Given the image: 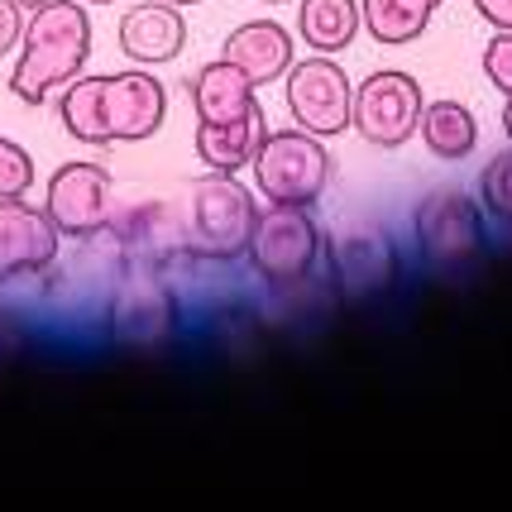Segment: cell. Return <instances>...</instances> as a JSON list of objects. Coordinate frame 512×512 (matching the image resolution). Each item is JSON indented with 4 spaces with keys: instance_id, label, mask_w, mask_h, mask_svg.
<instances>
[{
    "instance_id": "1",
    "label": "cell",
    "mask_w": 512,
    "mask_h": 512,
    "mask_svg": "<svg viewBox=\"0 0 512 512\" xmlns=\"http://www.w3.org/2000/svg\"><path fill=\"white\" fill-rule=\"evenodd\" d=\"M58 120L77 144L111 149L154 139L168 120V91L154 72H106V77H72L58 96Z\"/></svg>"
},
{
    "instance_id": "2",
    "label": "cell",
    "mask_w": 512,
    "mask_h": 512,
    "mask_svg": "<svg viewBox=\"0 0 512 512\" xmlns=\"http://www.w3.org/2000/svg\"><path fill=\"white\" fill-rule=\"evenodd\" d=\"M91 58V20L77 0H44L29 10L20 34V63L10 72V96L24 106H44L53 91L82 77Z\"/></svg>"
},
{
    "instance_id": "3",
    "label": "cell",
    "mask_w": 512,
    "mask_h": 512,
    "mask_svg": "<svg viewBox=\"0 0 512 512\" xmlns=\"http://www.w3.org/2000/svg\"><path fill=\"white\" fill-rule=\"evenodd\" d=\"M254 221H259V197L235 173H211V178H197L187 187L182 225H187L192 259H211V264L240 259L249 249Z\"/></svg>"
},
{
    "instance_id": "4",
    "label": "cell",
    "mask_w": 512,
    "mask_h": 512,
    "mask_svg": "<svg viewBox=\"0 0 512 512\" xmlns=\"http://www.w3.org/2000/svg\"><path fill=\"white\" fill-rule=\"evenodd\" d=\"M249 168L259 197H268L273 206H316L335 173L326 144L307 130H268Z\"/></svg>"
},
{
    "instance_id": "5",
    "label": "cell",
    "mask_w": 512,
    "mask_h": 512,
    "mask_svg": "<svg viewBox=\"0 0 512 512\" xmlns=\"http://www.w3.org/2000/svg\"><path fill=\"white\" fill-rule=\"evenodd\" d=\"M321 230L312 221V206H273L268 201L249 235V264L268 288H297L312 278L321 259Z\"/></svg>"
},
{
    "instance_id": "6",
    "label": "cell",
    "mask_w": 512,
    "mask_h": 512,
    "mask_svg": "<svg viewBox=\"0 0 512 512\" xmlns=\"http://www.w3.org/2000/svg\"><path fill=\"white\" fill-rule=\"evenodd\" d=\"M283 96H288V115L297 120V130L316 134V139H335L355 120V82L345 77V67L331 53H312L292 63L283 77Z\"/></svg>"
},
{
    "instance_id": "7",
    "label": "cell",
    "mask_w": 512,
    "mask_h": 512,
    "mask_svg": "<svg viewBox=\"0 0 512 512\" xmlns=\"http://www.w3.org/2000/svg\"><path fill=\"white\" fill-rule=\"evenodd\" d=\"M48 221L58 225V235L67 240H96L106 235L115 221V178L91 163V158H72L48 178L44 197Z\"/></svg>"
},
{
    "instance_id": "8",
    "label": "cell",
    "mask_w": 512,
    "mask_h": 512,
    "mask_svg": "<svg viewBox=\"0 0 512 512\" xmlns=\"http://www.w3.org/2000/svg\"><path fill=\"white\" fill-rule=\"evenodd\" d=\"M426 96L417 87L412 72H398V67H379L369 72L355 87V125L364 144L374 149H402L412 134H417V120H422Z\"/></svg>"
},
{
    "instance_id": "9",
    "label": "cell",
    "mask_w": 512,
    "mask_h": 512,
    "mask_svg": "<svg viewBox=\"0 0 512 512\" xmlns=\"http://www.w3.org/2000/svg\"><path fill=\"white\" fill-rule=\"evenodd\" d=\"M412 230H417L422 259L436 268H465L484 249V216L460 187L426 192L417 216H412Z\"/></svg>"
},
{
    "instance_id": "10",
    "label": "cell",
    "mask_w": 512,
    "mask_h": 512,
    "mask_svg": "<svg viewBox=\"0 0 512 512\" xmlns=\"http://www.w3.org/2000/svg\"><path fill=\"white\" fill-rule=\"evenodd\" d=\"M326 254H331L335 283H340V292L350 302H369L383 288H393V278H398V249L374 225L340 230L331 245H326Z\"/></svg>"
},
{
    "instance_id": "11",
    "label": "cell",
    "mask_w": 512,
    "mask_h": 512,
    "mask_svg": "<svg viewBox=\"0 0 512 512\" xmlns=\"http://www.w3.org/2000/svg\"><path fill=\"white\" fill-rule=\"evenodd\" d=\"M58 225L44 206L24 197H0V283H15L24 273H44L58 259Z\"/></svg>"
},
{
    "instance_id": "12",
    "label": "cell",
    "mask_w": 512,
    "mask_h": 512,
    "mask_svg": "<svg viewBox=\"0 0 512 512\" xmlns=\"http://www.w3.org/2000/svg\"><path fill=\"white\" fill-rule=\"evenodd\" d=\"M120 53L134 58L139 67H158L173 63L182 48H187V20H182V5L168 0H149V5H130L125 20L115 29Z\"/></svg>"
},
{
    "instance_id": "13",
    "label": "cell",
    "mask_w": 512,
    "mask_h": 512,
    "mask_svg": "<svg viewBox=\"0 0 512 512\" xmlns=\"http://www.w3.org/2000/svg\"><path fill=\"white\" fill-rule=\"evenodd\" d=\"M173 321H178V302L154 273H134L111 307V331L130 345H158L173 331Z\"/></svg>"
},
{
    "instance_id": "14",
    "label": "cell",
    "mask_w": 512,
    "mask_h": 512,
    "mask_svg": "<svg viewBox=\"0 0 512 512\" xmlns=\"http://www.w3.org/2000/svg\"><path fill=\"white\" fill-rule=\"evenodd\" d=\"M221 58H230L254 87L283 82L288 67L297 63V58H292V34L278 20H249V24H240V29H230Z\"/></svg>"
},
{
    "instance_id": "15",
    "label": "cell",
    "mask_w": 512,
    "mask_h": 512,
    "mask_svg": "<svg viewBox=\"0 0 512 512\" xmlns=\"http://www.w3.org/2000/svg\"><path fill=\"white\" fill-rule=\"evenodd\" d=\"M264 134L268 125L259 106L249 115H235V120H197V158L211 173H240L254 163Z\"/></svg>"
},
{
    "instance_id": "16",
    "label": "cell",
    "mask_w": 512,
    "mask_h": 512,
    "mask_svg": "<svg viewBox=\"0 0 512 512\" xmlns=\"http://www.w3.org/2000/svg\"><path fill=\"white\" fill-rule=\"evenodd\" d=\"M254 91L259 87H254L230 58H216V63L197 67L192 82H187V96H192L197 120H235V115H249L259 106Z\"/></svg>"
},
{
    "instance_id": "17",
    "label": "cell",
    "mask_w": 512,
    "mask_h": 512,
    "mask_svg": "<svg viewBox=\"0 0 512 512\" xmlns=\"http://www.w3.org/2000/svg\"><path fill=\"white\" fill-rule=\"evenodd\" d=\"M417 134H422V144L431 158L460 163V158H469L474 144H479V120H474V111L460 106V101H431V106H422Z\"/></svg>"
},
{
    "instance_id": "18",
    "label": "cell",
    "mask_w": 512,
    "mask_h": 512,
    "mask_svg": "<svg viewBox=\"0 0 512 512\" xmlns=\"http://www.w3.org/2000/svg\"><path fill=\"white\" fill-rule=\"evenodd\" d=\"M364 29L359 0H297V34L312 53H340Z\"/></svg>"
},
{
    "instance_id": "19",
    "label": "cell",
    "mask_w": 512,
    "mask_h": 512,
    "mask_svg": "<svg viewBox=\"0 0 512 512\" xmlns=\"http://www.w3.org/2000/svg\"><path fill=\"white\" fill-rule=\"evenodd\" d=\"M431 15H436L431 0H359V20L369 29V39L388 48L417 44Z\"/></svg>"
},
{
    "instance_id": "20",
    "label": "cell",
    "mask_w": 512,
    "mask_h": 512,
    "mask_svg": "<svg viewBox=\"0 0 512 512\" xmlns=\"http://www.w3.org/2000/svg\"><path fill=\"white\" fill-rule=\"evenodd\" d=\"M479 197H484V211H489V216L512 225V144L484 163V173H479Z\"/></svg>"
},
{
    "instance_id": "21",
    "label": "cell",
    "mask_w": 512,
    "mask_h": 512,
    "mask_svg": "<svg viewBox=\"0 0 512 512\" xmlns=\"http://www.w3.org/2000/svg\"><path fill=\"white\" fill-rule=\"evenodd\" d=\"M34 187V158L24 144L0 134V197H24Z\"/></svg>"
},
{
    "instance_id": "22",
    "label": "cell",
    "mask_w": 512,
    "mask_h": 512,
    "mask_svg": "<svg viewBox=\"0 0 512 512\" xmlns=\"http://www.w3.org/2000/svg\"><path fill=\"white\" fill-rule=\"evenodd\" d=\"M484 77L512 96V29H493V39L484 44Z\"/></svg>"
},
{
    "instance_id": "23",
    "label": "cell",
    "mask_w": 512,
    "mask_h": 512,
    "mask_svg": "<svg viewBox=\"0 0 512 512\" xmlns=\"http://www.w3.org/2000/svg\"><path fill=\"white\" fill-rule=\"evenodd\" d=\"M20 34H24V5L20 0H0V58L10 48H20Z\"/></svg>"
},
{
    "instance_id": "24",
    "label": "cell",
    "mask_w": 512,
    "mask_h": 512,
    "mask_svg": "<svg viewBox=\"0 0 512 512\" xmlns=\"http://www.w3.org/2000/svg\"><path fill=\"white\" fill-rule=\"evenodd\" d=\"M479 20H489L493 29H512V0H474Z\"/></svg>"
},
{
    "instance_id": "25",
    "label": "cell",
    "mask_w": 512,
    "mask_h": 512,
    "mask_svg": "<svg viewBox=\"0 0 512 512\" xmlns=\"http://www.w3.org/2000/svg\"><path fill=\"white\" fill-rule=\"evenodd\" d=\"M503 134H508V144H512V96H508V106H503Z\"/></svg>"
},
{
    "instance_id": "26",
    "label": "cell",
    "mask_w": 512,
    "mask_h": 512,
    "mask_svg": "<svg viewBox=\"0 0 512 512\" xmlns=\"http://www.w3.org/2000/svg\"><path fill=\"white\" fill-rule=\"evenodd\" d=\"M24 10H39V5H44V0H20Z\"/></svg>"
},
{
    "instance_id": "27",
    "label": "cell",
    "mask_w": 512,
    "mask_h": 512,
    "mask_svg": "<svg viewBox=\"0 0 512 512\" xmlns=\"http://www.w3.org/2000/svg\"><path fill=\"white\" fill-rule=\"evenodd\" d=\"M168 5H201V0H168Z\"/></svg>"
},
{
    "instance_id": "28",
    "label": "cell",
    "mask_w": 512,
    "mask_h": 512,
    "mask_svg": "<svg viewBox=\"0 0 512 512\" xmlns=\"http://www.w3.org/2000/svg\"><path fill=\"white\" fill-rule=\"evenodd\" d=\"M87 5H115V0H87Z\"/></svg>"
},
{
    "instance_id": "29",
    "label": "cell",
    "mask_w": 512,
    "mask_h": 512,
    "mask_svg": "<svg viewBox=\"0 0 512 512\" xmlns=\"http://www.w3.org/2000/svg\"><path fill=\"white\" fill-rule=\"evenodd\" d=\"M264 5H288V0H264Z\"/></svg>"
},
{
    "instance_id": "30",
    "label": "cell",
    "mask_w": 512,
    "mask_h": 512,
    "mask_svg": "<svg viewBox=\"0 0 512 512\" xmlns=\"http://www.w3.org/2000/svg\"><path fill=\"white\" fill-rule=\"evenodd\" d=\"M431 5H446V0H431Z\"/></svg>"
}]
</instances>
